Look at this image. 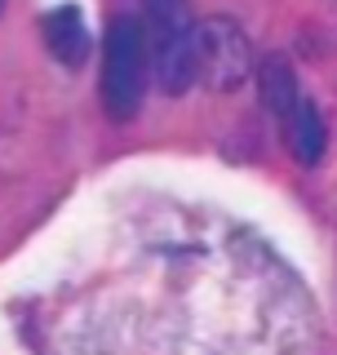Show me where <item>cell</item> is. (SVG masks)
<instances>
[{
	"label": "cell",
	"mask_w": 337,
	"mask_h": 355,
	"mask_svg": "<svg viewBox=\"0 0 337 355\" xmlns=\"http://www.w3.org/2000/svg\"><path fill=\"white\" fill-rule=\"evenodd\" d=\"M0 14H5V0H0Z\"/></svg>",
	"instance_id": "7"
},
{
	"label": "cell",
	"mask_w": 337,
	"mask_h": 355,
	"mask_svg": "<svg viewBox=\"0 0 337 355\" xmlns=\"http://www.w3.org/2000/svg\"><path fill=\"white\" fill-rule=\"evenodd\" d=\"M196 62H200V80H209V89L231 94L253 71V44L235 18L213 14L196 22Z\"/></svg>",
	"instance_id": "3"
},
{
	"label": "cell",
	"mask_w": 337,
	"mask_h": 355,
	"mask_svg": "<svg viewBox=\"0 0 337 355\" xmlns=\"http://www.w3.org/2000/svg\"><path fill=\"white\" fill-rule=\"evenodd\" d=\"M40 31H44V49L62 67H80L89 58V27H85V14L76 5L49 9L44 22H40Z\"/></svg>",
	"instance_id": "4"
},
{
	"label": "cell",
	"mask_w": 337,
	"mask_h": 355,
	"mask_svg": "<svg viewBox=\"0 0 337 355\" xmlns=\"http://www.w3.org/2000/svg\"><path fill=\"white\" fill-rule=\"evenodd\" d=\"M284 133H288V151H293L297 164H320L324 142H329V129H324V116H320V107L311 103V98L297 103V111L288 116Z\"/></svg>",
	"instance_id": "6"
},
{
	"label": "cell",
	"mask_w": 337,
	"mask_h": 355,
	"mask_svg": "<svg viewBox=\"0 0 337 355\" xmlns=\"http://www.w3.org/2000/svg\"><path fill=\"white\" fill-rule=\"evenodd\" d=\"M147 76H151V49H147V27L133 14H116L107 27L103 44V111L107 120L125 125L142 111V94H147Z\"/></svg>",
	"instance_id": "1"
},
{
	"label": "cell",
	"mask_w": 337,
	"mask_h": 355,
	"mask_svg": "<svg viewBox=\"0 0 337 355\" xmlns=\"http://www.w3.org/2000/svg\"><path fill=\"white\" fill-rule=\"evenodd\" d=\"M257 94H262V107L271 111L275 120H284L297 111V76L293 67H288V58H279V53H266L262 62H257Z\"/></svg>",
	"instance_id": "5"
},
{
	"label": "cell",
	"mask_w": 337,
	"mask_h": 355,
	"mask_svg": "<svg viewBox=\"0 0 337 355\" xmlns=\"http://www.w3.org/2000/svg\"><path fill=\"white\" fill-rule=\"evenodd\" d=\"M142 27L151 49V76L164 94H187L200 80L191 0H142Z\"/></svg>",
	"instance_id": "2"
}]
</instances>
